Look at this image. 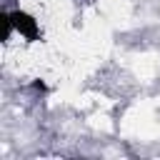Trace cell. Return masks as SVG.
Here are the masks:
<instances>
[{
    "mask_svg": "<svg viewBox=\"0 0 160 160\" xmlns=\"http://www.w3.org/2000/svg\"><path fill=\"white\" fill-rule=\"evenodd\" d=\"M10 18H12V25H15V32H20L28 42L42 40V30H40L38 20H35L30 12H25V10H12Z\"/></svg>",
    "mask_w": 160,
    "mask_h": 160,
    "instance_id": "1",
    "label": "cell"
},
{
    "mask_svg": "<svg viewBox=\"0 0 160 160\" xmlns=\"http://www.w3.org/2000/svg\"><path fill=\"white\" fill-rule=\"evenodd\" d=\"M12 32H15V25H12L10 12H2V15H0V40H2V42H8Z\"/></svg>",
    "mask_w": 160,
    "mask_h": 160,
    "instance_id": "2",
    "label": "cell"
},
{
    "mask_svg": "<svg viewBox=\"0 0 160 160\" xmlns=\"http://www.w3.org/2000/svg\"><path fill=\"white\" fill-rule=\"evenodd\" d=\"M30 88H32L35 92H48V85H45L42 80H32V82H30Z\"/></svg>",
    "mask_w": 160,
    "mask_h": 160,
    "instance_id": "3",
    "label": "cell"
}]
</instances>
